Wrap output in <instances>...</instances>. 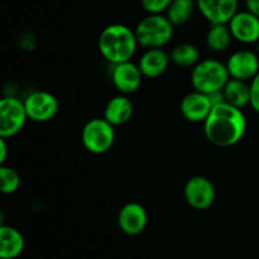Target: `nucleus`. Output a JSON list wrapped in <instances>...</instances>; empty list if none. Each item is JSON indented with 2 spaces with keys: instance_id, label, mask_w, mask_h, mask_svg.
Returning <instances> with one entry per match:
<instances>
[{
  "instance_id": "obj_1",
  "label": "nucleus",
  "mask_w": 259,
  "mask_h": 259,
  "mask_svg": "<svg viewBox=\"0 0 259 259\" xmlns=\"http://www.w3.org/2000/svg\"><path fill=\"white\" fill-rule=\"evenodd\" d=\"M205 137L217 147H232L239 143L247 132V118L242 109L227 101L215 104L204 121Z\"/></svg>"
},
{
  "instance_id": "obj_2",
  "label": "nucleus",
  "mask_w": 259,
  "mask_h": 259,
  "mask_svg": "<svg viewBox=\"0 0 259 259\" xmlns=\"http://www.w3.org/2000/svg\"><path fill=\"white\" fill-rule=\"evenodd\" d=\"M136 32L124 24H110L99 35L98 47L101 56L113 65L131 61L136 55Z\"/></svg>"
},
{
  "instance_id": "obj_3",
  "label": "nucleus",
  "mask_w": 259,
  "mask_h": 259,
  "mask_svg": "<svg viewBox=\"0 0 259 259\" xmlns=\"http://www.w3.org/2000/svg\"><path fill=\"white\" fill-rule=\"evenodd\" d=\"M134 32L142 47L162 48L174 37L175 25L166 15L148 14L137 24Z\"/></svg>"
},
{
  "instance_id": "obj_4",
  "label": "nucleus",
  "mask_w": 259,
  "mask_h": 259,
  "mask_svg": "<svg viewBox=\"0 0 259 259\" xmlns=\"http://www.w3.org/2000/svg\"><path fill=\"white\" fill-rule=\"evenodd\" d=\"M229 78L227 65L218 60L207 58L192 67L191 83L195 90L200 93L212 94L223 91Z\"/></svg>"
},
{
  "instance_id": "obj_5",
  "label": "nucleus",
  "mask_w": 259,
  "mask_h": 259,
  "mask_svg": "<svg viewBox=\"0 0 259 259\" xmlns=\"http://www.w3.org/2000/svg\"><path fill=\"white\" fill-rule=\"evenodd\" d=\"M115 141V129L105 118H94L83 125L81 142L88 152L103 154L113 147Z\"/></svg>"
},
{
  "instance_id": "obj_6",
  "label": "nucleus",
  "mask_w": 259,
  "mask_h": 259,
  "mask_svg": "<svg viewBox=\"0 0 259 259\" xmlns=\"http://www.w3.org/2000/svg\"><path fill=\"white\" fill-rule=\"evenodd\" d=\"M27 119L24 101L14 96H5L0 100V137H14L22 131Z\"/></svg>"
},
{
  "instance_id": "obj_7",
  "label": "nucleus",
  "mask_w": 259,
  "mask_h": 259,
  "mask_svg": "<svg viewBox=\"0 0 259 259\" xmlns=\"http://www.w3.org/2000/svg\"><path fill=\"white\" fill-rule=\"evenodd\" d=\"M24 106L28 119L35 123L50 121L58 113V100L48 91L37 90L24 99Z\"/></svg>"
},
{
  "instance_id": "obj_8",
  "label": "nucleus",
  "mask_w": 259,
  "mask_h": 259,
  "mask_svg": "<svg viewBox=\"0 0 259 259\" xmlns=\"http://www.w3.org/2000/svg\"><path fill=\"white\" fill-rule=\"evenodd\" d=\"M215 195L214 185L205 176H192L185 184V200L195 210H206L212 206Z\"/></svg>"
},
{
  "instance_id": "obj_9",
  "label": "nucleus",
  "mask_w": 259,
  "mask_h": 259,
  "mask_svg": "<svg viewBox=\"0 0 259 259\" xmlns=\"http://www.w3.org/2000/svg\"><path fill=\"white\" fill-rule=\"evenodd\" d=\"M225 65L230 77L237 80H253L259 72L258 55L249 50H240L232 53Z\"/></svg>"
},
{
  "instance_id": "obj_10",
  "label": "nucleus",
  "mask_w": 259,
  "mask_h": 259,
  "mask_svg": "<svg viewBox=\"0 0 259 259\" xmlns=\"http://www.w3.org/2000/svg\"><path fill=\"white\" fill-rule=\"evenodd\" d=\"M238 0H196V7L210 24H228L238 13Z\"/></svg>"
},
{
  "instance_id": "obj_11",
  "label": "nucleus",
  "mask_w": 259,
  "mask_h": 259,
  "mask_svg": "<svg viewBox=\"0 0 259 259\" xmlns=\"http://www.w3.org/2000/svg\"><path fill=\"white\" fill-rule=\"evenodd\" d=\"M148 224V214L138 202H128L118 214L119 229L129 237L142 234Z\"/></svg>"
},
{
  "instance_id": "obj_12",
  "label": "nucleus",
  "mask_w": 259,
  "mask_h": 259,
  "mask_svg": "<svg viewBox=\"0 0 259 259\" xmlns=\"http://www.w3.org/2000/svg\"><path fill=\"white\" fill-rule=\"evenodd\" d=\"M235 40L244 45H252L259 40V18L248 10L238 12L228 23Z\"/></svg>"
},
{
  "instance_id": "obj_13",
  "label": "nucleus",
  "mask_w": 259,
  "mask_h": 259,
  "mask_svg": "<svg viewBox=\"0 0 259 259\" xmlns=\"http://www.w3.org/2000/svg\"><path fill=\"white\" fill-rule=\"evenodd\" d=\"M142 77H144L141 72L138 65L132 61L114 65L111 71V81L116 90L124 95L136 93L142 83Z\"/></svg>"
},
{
  "instance_id": "obj_14",
  "label": "nucleus",
  "mask_w": 259,
  "mask_h": 259,
  "mask_svg": "<svg viewBox=\"0 0 259 259\" xmlns=\"http://www.w3.org/2000/svg\"><path fill=\"white\" fill-rule=\"evenodd\" d=\"M212 104L211 99L207 94L200 93V91H192L187 94L181 101L180 110L182 116L187 121L191 123H204L211 111Z\"/></svg>"
},
{
  "instance_id": "obj_15",
  "label": "nucleus",
  "mask_w": 259,
  "mask_h": 259,
  "mask_svg": "<svg viewBox=\"0 0 259 259\" xmlns=\"http://www.w3.org/2000/svg\"><path fill=\"white\" fill-rule=\"evenodd\" d=\"M169 61L171 57L162 48H148L139 58L138 66L144 77L157 78L166 72Z\"/></svg>"
},
{
  "instance_id": "obj_16",
  "label": "nucleus",
  "mask_w": 259,
  "mask_h": 259,
  "mask_svg": "<svg viewBox=\"0 0 259 259\" xmlns=\"http://www.w3.org/2000/svg\"><path fill=\"white\" fill-rule=\"evenodd\" d=\"M134 113V106L131 99L124 94L116 95L108 101L104 110V118L114 126L128 123Z\"/></svg>"
},
{
  "instance_id": "obj_17",
  "label": "nucleus",
  "mask_w": 259,
  "mask_h": 259,
  "mask_svg": "<svg viewBox=\"0 0 259 259\" xmlns=\"http://www.w3.org/2000/svg\"><path fill=\"white\" fill-rule=\"evenodd\" d=\"M24 237L19 230L4 224L0 227V258H18L24 250Z\"/></svg>"
},
{
  "instance_id": "obj_18",
  "label": "nucleus",
  "mask_w": 259,
  "mask_h": 259,
  "mask_svg": "<svg viewBox=\"0 0 259 259\" xmlns=\"http://www.w3.org/2000/svg\"><path fill=\"white\" fill-rule=\"evenodd\" d=\"M223 94L224 101L235 108L243 109L244 106L250 105V85H248L247 81L230 77L223 89Z\"/></svg>"
},
{
  "instance_id": "obj_19",
  "label": "nucleus",
  "mask_w": 259,
  "mask_h": 259,
  "mask_svg": "<svg viewBox=\"0 0 259 259\" xmlns=\"http://www.w3.org/2000/svg\"><path fill=\"white\" fill-rule=\"evenodd\" d=\"M196 8V0H172L166 10V17L175 27H180L191 19Z\"/></svg>"
},
{
  "instance_id": "obj_20",
  "label": "nucleus",
  "mask_w": 259,
  "mask_h": 259,
  "mask_svg": "<svg viewBox=\"0 0 259 259\" xmlns=\"http://www.w3.org/2000/svg\"><path fill=\"white\" fill-rule=\"evenodd\" d=\"M234 39L228 24H211L206 33V46L212 52H223Z\"/></svg>"
},
{
  "instance_id": "obj_21",
  "label": "nucleus",
  "mask_w": 259,
  "mask_h": 259,
  "mask_svg": "<svg viewBox=\"0 0 259 259\" xmlns=\"http://www.w3.org/2000/svg\"><path fill=\"white\" fill-rule=\"evenodd\" d=\"M171 61L180 67H194L200 62V52L191 43H181L169 53Z\"/></svg>"
},
{
  "instance_id": "obj_22",
  "label": "nucleus",
  "mask_w": 259,
  "mask_h": 259,
  "mask_svg": "<svg viewBox=\"0 0 259 259\" xmlns=\"http://www.w3.org/2000/svg\"><path fill=\"white\" fill-rule=\"evenodd\" d=\"M0 182H2V192L4 195H12L17 192L20 186V177L15 169L7 167L4 164L0 166Z\"/></svg>"
},
{
  "instance_id": "obj_23",
  "label": "nucleus",
  "mask_w": 259,
  "mask_h": 259,
  "mask_svg": "<svg viewBox=\"0 0 259 259\" xmlns=\"http://www.w3.org/2000/svg\"><path fill=\"white\" fill-rule=\"evenodd\" d=\"M172 0H141L143 9L148 14H162L166 12Z\"/></svg>"
},
{
  "instance_id": "obj_24",
  "label": "nucleus",
  "mask_w": 259,
  "mask_h": 259,
  "mask_svg": "<svg viewBox=\"0 0 259 259\" xmlns=\"http://www.w3.org/2000/svg\"><path fill=\"white\" fill-rule=\"evenodd\" d=\"M250 106L259 114V72L250 82Z\"/></svg>"
},
{
  "instance_id": "obj_25",
  "label": "nucleus",
  "mask_w": 259,
  "mask_h": 259,
  "mask_svg": "<svg viewBox=\"0 0 259 259\" xmlns=\"http://www.w3.org/2000/svg\"><path fill=\"white\" fill-rule=\"evenodd\" d=\"M245 8L248 12L259 18V0H245Z\"/></svg>"
},
{
  "instance_id": "obj_26",
  "label": "nucleus",
  "mask_w": 259,
  "mask_h": 259,
  "mask_svg": "<svg viewBox=\"0 0 259 259\" xmlns=\"http://www.w3.org/2000/svg\"><path fill=\"white\" fill-rule=\"evenodd\" d=\"M5 139L7 138H3L0 139V163L4 164L5 162V158H7V142H5Z\"/></svg>"
},
{
  "instance_id": "obj_27",
  "label": "nucleus",
  "mask_w": 259,
  "mask_h": 259,
  "mask_svg": "<svg viewBox=\"0 0 259 259\" xmlns=\"http://www.w3.org/2000/svg\"><path fill=\"white\" fill-rule=\"evenodd\" d=\"M257 51H258V53H259V40L257 42Z\"/></svg>"
}]
</instances>
